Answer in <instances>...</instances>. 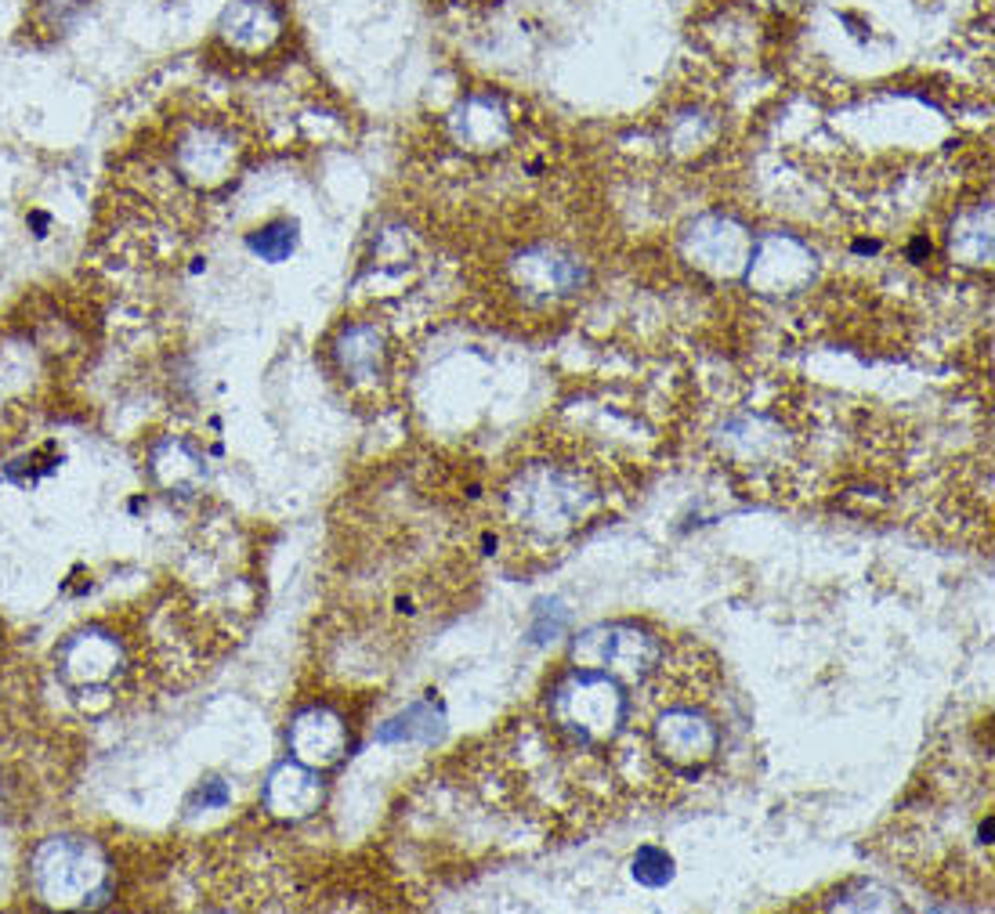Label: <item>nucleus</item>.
<instances>
[{"label":"nucleus","mask_w":995,"mask_h":914,"mask_svg":"<svg viewBox=\"0 0 995 914\" xmlns=\"http://www.w3.org/2000/svg\"><path fill=\"white\" fill-rule=\"evenodd\" d=\"M257 29H262V33H272V29H279L276 11H272L265 0H239V4L228 8L225 19H221V33L233 40V43H243L250 33L257 37Z\"/></svg>","instance_id":"nucleus-1"},{"label":"nucleus","mask_w":995,"mask_h":914,"mask_svg":"<svg viewBox=\"0 0 995 914\" xmlns=\"http://www.w3.org/2000/svg\"><path fill=\"white\" fill-rule=\"evenodd\" d=\"M247 246H250V250H254L257 257H262V260H268V265H279V260H286V257L294 254V246H297V225H294V221H272V225H265V228L250 231Z\"/></svg>","instance_id":"nucleus-2"},{"label":"nucleus","mask_w":995,"mask_h":914,"mask_svg":"<svg viewBox=\"0 0 995 914\" xmlns=\"http://www.w3.org/2000/svg\"><path fill=\"white\" fill-rule=\"evenodd\" d=\"M633 878H638L641 886H652V890L667 886V882L673 878V861L662 850L644 846V850H638V857H633Z\"/></svg>","instance_id":"nucleus-3"},{"label":"nucleus","mask_w":995,"mask_h":914,"mask_svg":"<svg viewBox=\"0 0 995 914\" xmlns=\"http://www.w3.org/2000/svg\"><path fill=\"white\" fill-rule=\"evenodd\" d=\"M421 727H424L431 737H435V734L442 731V727H439V716L431 713L427 705H413L402 719L387 723V727L381 731V737H384V742H398V737H416V734H421Z\"/></svg>","instance_id":"nucleus-4"},{"label":"nucleus","mask_w":995,"mask_h":914,"mask_svg":"<svg viewBox=\"0 0 995 914\" xmlns=\"http://www.w3.org/2000/svg\"><path fill=\"white\" fill-rule=\"evenodd\" d=\"M199 799H204V806H221L228 799V792H225V785H218V781H214L207 792H199Z\"/></svg>","instance_id":"nucleus-5"}]
</instances>
